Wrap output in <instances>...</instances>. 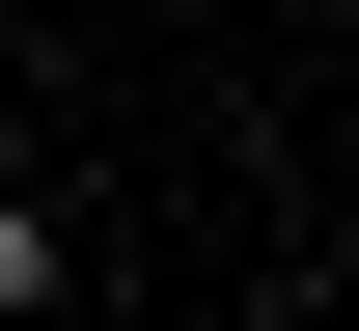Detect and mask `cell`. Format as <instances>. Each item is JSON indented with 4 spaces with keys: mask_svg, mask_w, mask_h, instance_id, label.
<instances>
[{
    "mask_svg": "<svg viewBox=\"0 0 359 331\" xmlns=\"http://www.w3.org/2000/svg\"><path fill=\"white\" fill-rule=\"evenodd\" d=\"M28 304H83V221H55V193H0V331Z\"/></svg>",
    "mask_w": 359,
    "mask_h": 331,
    "instance_id": "6da1fadb",
    "label": "cell"
}]
</instances>
